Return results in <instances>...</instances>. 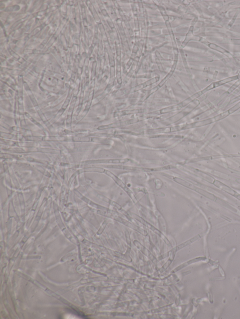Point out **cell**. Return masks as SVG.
<instances>
[{
  "label": "cell",
  "mask_w": 240,
  "mask_h": 319,
  "mask_svg": "<svg viewBox=\"0 0 240 319\" xmlns=\"http://www.w3.org/2000/svg\"><path fill=\"white\" fill-rule=\"evenodd\" d=\"M200 238V236L199 235H198V236L194 237L190 239L187 240V241H185V242H183L182 244L177 246V247H175L174 249L177 250V251H178V250H180V249H182L184 248V247H186V246H188V245H190L191 243H193V242H195L196 240L199 239Z\"/></svg>",
  "instance_id": "cell-6"
},
{
  "label": "cell",
  "mask_w": 240,
  "mask_h": 319,
  "mask_svg": "<svg viewBox=\"0 0 240 319\" xmlns=\"http://www.w3.org/2000/svg\"><path fill=\"white\" fill-rule=\"evenodd\" d=\"M239 85H240V79H239V80H238V81H237V82H236V83L233 84V85L232 86L230 87L229 90L228 91V93H231L233 91L236 87H238L239 86Z\"/></svg>",
  "instance_id": "cell-12"
},
{
  "label": "cell",
  "mask_w": 240,
  "mask_h": 319,
  "mask_svg": "<svg viewBox=\"0 0 240 319\" xmlns=\"http://www.w3.org/2000/svg\"><path fill=\"white\" fill-rule=\"evenodd\" d=\"M175 67H176V66H173L172 70H171V71L168 74V75H167V76H166V77L163 79V80H162V81L159 83V84L156 87H154L153 89H152V90H151V94L153 93L154 92L158 90L159 88L161 87H162V86L165 84V83L167 82V80H168V79L169 78L171 77V76L172 75V74H173V72H174V70H175Z\"/></svg>",
  "instance_id": "cell-7"
},
{
  "label": "cell",
  "mask_w": 240,
  "mask_h": 319,
  "mask_svg": "<svg viewBox=\"0 0 240 319\" xmlns=\"http://www.w3.org/2000/svg\"><path fill=\"white\" fill-rule=\"evenodd\" d=\"M210 47L212 49H215V50H217L218 51H220V52H222V53H226V51L223 48H220L219 46H217L216 45L213 44H211L209 45Z\"/></svg>",
  "instance_id": "cell-11"
},
{
  "label": "cell",
  "mask_w": 240,
  "mask_h": 319,
  "mask_svg": "<svg viewBox=\"0 0 240 319\" xmlns=\"http://www.w3.org/2000/svg\"><path fill=\"white\" fill-rule=\"evenodd\" d=\"M106 173L107 174L110 176L111 178H113V180L116 182L117 184L119 186L121 187L122 189H124L128 194H129V195L130 196V197H131V194H132V192L130 191V189L126 186V185L124 184V182L120 179L118 177H117L114 175L113 173H111L110 171H106Z\"/></svg>",
  "instance_id": "cell-2"
},
{
  "label": "cell",
  "mask_w": 240,
  "mask_h": 319,
  "mask_svg": "<svg viewBox=\"0 0 240 319\" xmlns=\"http://www.w3.org/2000/svg\"><path fill=\"white\" fill-rule=\"evenodd\" d=\"M239 78L238 75H235V76H232V77H228V78H226V79H222V80H220V81L213 82V83H212L211 84H210L207 87L204 88L202 91H200L199 92L196 93L193 95L192 96L187 98L186 100H187L188 103H190L193 100L196 99V98L200 97L203 95L205 94V93L211 91V90H212L213 88H216V87H219L221 86L226 84L228 83H230V82H232V81L238 80V79H239Z\"/></svg>",
  "instance_id": "cell-1"
},
{
  "label": "cell",
  "mask_w": 240,
  "mask_h": 319,
  "mask_svg": "<svg viewBox=\"0 0 240 319\" xmlns=\"http://www.w3.org/2000/svg\"><path fill=\"white\" fill-rule=\"evenodd\" d=\"M126 234V237L127 242L128 244H130V236H129V233L128 231H127L125 232Z\"/></svg>",
  "instance_id": "cell-13"
},
{
  "label": "cell",
  "mask_w": 240,
  "mask_h": 319,
  "mask_svg": "<svg viewBox=\"0 0 240 319\" xmlns=\"http://www.w3.org/2000/svg\"><path fill=\"white\" fill-rule=\"evenodd\" d=\"M181 108H182V107H181L180 104H178L175 105L171 106L164 108L160 110V113L161 114L166 113H170V112L177 111V110H180Z\"/></svg>",
  "instance_id": "cell-8"
},
{
  "label": "cell",
  "mask_w": 240,
  "mask_h": 319,
  "mask_svg": "<svg viewBox=\"0 0 240 319\" xmlns=\"http://www.w3.org/2000/svg\"><path fill=\"white\" fill-rule=\"evenodd\" d=\"M159 77H154V78H152V79H150V80H148V81L145 82V83H143L137 86L136 87V88H135V91H138L140 90H142L143 88L145 87H146L148 86L151 85L152 84L154 83H156L159 80Z\"/></svg>",
  "instance_id": "cell-5"
},
{
  "label": "cell",
  "mask_w": 240,
  "mask_h": 319,
  "mask_svg": "<svg viewBox=\"0 0 240 319\" xmlns=\"http://www.w3.org/2000/svg\"><path fill=\"white\" fill-rule=\"evenodd\" d=\"M140 112H141V111L139 110H124V111L116 112L115 113V116L116 117L123 116L132 114L138 113Z\"/></svg>",
  "instance_id": "cell-9"
},
{
  "label": "cell",
  "mask_w": 240,
  "mask_h": 319,
  "mask_svg": "<svg viewBox=\"0 0 240 319\" xmlns=\"http://www.w3.org/2000/svg\"><path fill=\"white\" fill-rule=\"evenodd\" d=\"M137 122V119H131V120H127L126 121H121V122H116L113 124L109 125L107 126H106V128H117V127H121V126H125V125H129L130 124L135 123Z\"/></svg>",
  "instance_id": "cell-4"
},
{
  "label": "cell",
  "mask_w": 240,
  "mask_h": 319,
  "mask_svg": "<svg viewBox=\"0 0 240 319\" xmlns=\"http://www.w3.org/2000/svg\"><path fill=\"white\" fill-rule=\"evenodd\" d=\"M170 257L168 259L167 262L165 263V265L162 267V269H161L162 270V271H164L165 270L167 269L168 267L170 264L172 263V262L174 260L175 255H176V252H177V251L175 249H173L171 251H170Z\"/></svg>",
  "instance_id": "cell-10"
},
{
  "label": "cell",
  "mask_w": 240,
  "mask_h": 319,
  "mask_svg": "<svg viewBox=\"0 0 240 319\" xmlns=\"http://www.w3.org/2000/svg\"><path fill=\"white\" fill-rule=\"evenodd\" d=\"M206 259H207V258L205 257H199L192 259L188 261V262H186L182 263L181 265H179V266L177 267L176 268L172 270V273H176V272H177L179 270L183 269V268L187 266L188 265H190V264H192V263L201 261H204Z\"/></svg>",
  "instance_id": "cell-3"
}]
</instances>
